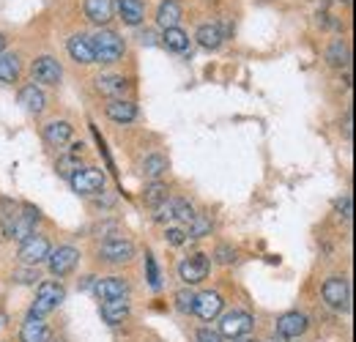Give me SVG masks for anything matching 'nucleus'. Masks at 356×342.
Listing matches in <instances>:
<instances>
[{
  "mask_svg": "<svg viewBox=\"0 0 356 342\" xmlns=\"http://www.w3.org/2000/svg\"><path fill=\"white\" fill-rule=\"evenodd\" d=\"M77 260H80V252H77L74 247H58L55 252H49V257H47L49 271H52L55 277H66V274H72L74 266H77Z\"/></svg>",
  "mask_w": 356,
  "mask_h": 342,
  "instance_id": "12",
  "label": "nucleus"
},
{
  "mask_svg": "<svg viewBox=\"0 0 356 342\" xmlns=\"http://www.w3.org/2000/svg\"><path fill=\"white\" fill-rule=\"evenodd\" d=\"M168 200V186L162 184V181H154L145 192H143V203L148 206V209H156L159 203H165Z\"/></svg>",
  "mask_w": 356,
  "mask_h": 342,
  "instance_id": "28",
  "label": "nucleus"
},
{
  "mask_svg": "<svg viewBox=\"0 0 356 342\" xmlns=\"http://www.w3.org/2000/svg\"><path fill=\"white\" fill-rule=\"evenodd\" d=\"M72 124L69 121H52L44 127V140L49 145H66L72 140Z\"/></svg>",
  "mask_w": 356,
  "mask_h": 342,
  "instance_id": "24",
  "label": "nucleus"
},
{
  "mask_svg": "<svg viewBox=\"0 0 356 342\" xmlns=\"http://www.w3.org/2000/svg\"><path fill=\"white\" fill-rule=\"evenodd\" d=\"M192 219H195V209H192V203L176 197V200H173V222H186V225H189Z\"/></svg>",
  "mask_w": 356,
  "mask_h": 342,
  "instance_id": "32",
  "label": "nucleus"
},
{
  "mask_svg": "<svg viewBox=\"0 0 356 342\" xmlns=\"http://www.w3.org/2000/svg\"><path fill=\"white\" fill-rule=\"evenodd\" d=\"M165 241L173 244V247H181V244L186 241V230H181V227H168V230H165Z\"/></svg>",
  "mask_w": 356,
  "mask_h": 342,
  "instance_id": "35",
  "label": "nucleus"
},
{
  "mask_svg": "<svg viewBox=\"0 0 356 342\" xmlns=\"http://www.w3.org/2000/svg\"><path fill=\"white\" fill-rule=\"evenodd\" d=\"M33 77L42 86H58L60 77H63V69L52 55H42V58L33 60Z\"/></svg>",
  "mask_w": 356,
  "mask_h": 342,
  "instance_id": "13",
  "label": "nucleus"
},
{
  "mask_svg": "<svg viewBox=\"0 0 356 342\" xmlns=\"http://www.w3.org/2000/svg\"><path fill=\"white\" fill-rule=\"evenodd\" d=\"M222 296L217 291H206V293H197L195 296V309L192 315H197L200 320H214L220 312H222Z\"/></svg>",
  "mask_w": 356,
  "mask_h": 342,
  "instance_id": "14",
  "label": "nucleus"
},
{
  "mask_svg": "<svg viewBox=\"0 0 356 342\" xmlns=\"http://www.w3.org/2000/svg\"><path fill=\"white\" fill-rule=\"evenodd\" d=\"M49 241H47L44 236H28L25 241H22V247H19V260L25 263V266H39V263H44L47 257H49Z\"/></svg>",
  "mask_w": 356,
  "mask_h": 342,
  "instance_id": "8",
  "label": "nucleus"
},
{
  "mask_svg": "<svg viewBox=\"0 0 356 342\" xmlns=\"http://www.w3.org/2000/svg\"><path fill=\"white\" fill-rule=\"evenodd\" d=\"M209 257L206 255H192L186 257V260H181V266H178V277L184 279V285H197V282H203L206 277H209Z\"/></svg>",
  "mask_w": 356,
  "mask_h": 342,
  "instance_id": "9",
  "label": "nucleus"
},
{
  "mask_svg": "<svg viewBox=\"0 0 356 342\" xmlns=\"http://www.w3.org/2000/svg\"><path fill=\"white\" fill-rule=\"evenodd\" d=\"M69 55L77 60V63H96V58H93V47H90V36L86 33H77V36H72L69 39Z\"/></svg>",
  "mask_w": 356,
  "mask_h": 342,
  "instance_id": "21",
  "label": "nucleus"
},
{
  "mask_svg": "<svg viewBox=\"0 0 356 342\" xmlns=\"http://www.w3.org/2000/svg\"><path fill=\"white\" fill-rule=\"evenodd\" d=\"M19 104L28 110V113H33V115H39V113H44L47 107V99L44 93H42V88L36 86H25L19 90Z\"/></svg>",
  "mask_w": 356,
  "mask_h": 342,
  "instance_id": "22",
  "label": "nucleus"
},
{
  "mask_svg": "<svg viewBox=\"0 0 356 342\" xmlns=\"http://www.w3.org/2000/svg\"><path fill=\"white\" fill-rule=\"evenodd\" d=\"M162 39H165V47L173 49V52H186L189 49V36L181 28H168Z\"/></svg>",
  "mask_w": 356,
  "mask_h": 342,
  "instance_id": "29",
  "label": "nucleus"
},
{
  "mask_svg": "<svg viewBox=\"0 0 356 342\" xmlns=\"http://www.w3.org/2000/svg\"><path fill=\"white\" fill-rule=\"evenodd\" d=\"M113 6L118 8L121 19H124L127 25H132V28H137V25L145 19V6H143V0H113Z\"/></svg>",
  "mask_w": 356,
  "mask_h": 342,
  "instance_id": "18",
  "label": "nucleus"
},
{
  "mask_svg": "<svg viewBox=\"0 0 356 342\" xmlns=\"http://www.w3.org/2000/svg\"><path fill=\"white\" fill-rule=\"evenodd\" d=\"M93 293L99 301H113V299H127L129 293V282L124 277H102L93 282Z\"/></svg>",
  "mask_w": 356,
  "mask_h": 342,
  "instance_id": "10",
  "label": "nucleus"
},
{
  "mask_svg": "<svg viewBox=\"0 0 356 342\" xmlns=\"http://www.w3.org/2000/svg\"><path fill=\"white\" fill-rule=\"evenodd\" d=\"M22 211L25 214H6V219H3V230L14 241H25L28 236H33V227L39 222V211L36 209L22 206Z\"/></svg>",
  "mask_w": 356,
  "mask_h": 342,
  "instance_id": "2",
  "label": "nucleus"
},
{
  "mask_svg": "<svg viewBox=\"0 0 356 342\" xmlns=\"http://www.w3.org/2000/svg\"><path fill=\"white\" fill-rule=\"evenodd\" d=\"M323 301L332 307V309H340V312H348L351 309V288H348V279L346 277H329L321 288Z\"/></svg>",
  "mask_w": 356,
  "mask_h": 342,
  "instance_id": "4",
  "label": "nucleus"
},
{
  "mask_svg": "<svg viewBox=\"0 0 356 342\" xmlns=\"http://www.w3.org/2000/svg\"><path fill=\"white\" fill-rule=\"evenodd\" d=\"M90 47H93V58L102 63H115L124 55V39L115 31H99L96 36H90Z\"/></svg>",
  "mask_w": 356,
  "mask_h": 342,
  "instance_id": "1",
  "label": "nucleus"
},
{
  "mask_svg": "<svg viewBox=\"0 0 356 342\" xmlns=\"http://www.w3.org/2000/svg\"><path fill=\"white\" fill-rule=\"evenodd\" d=\"M227 33H230V25H225V22H209V25H203L197 31V44L203 49H220L222 42L227 39Z\"/></svg>",
  "mask_w": 356,
  "mask_h": 342,
  "instance_id": "15",
  "label": "nucleus"
},
{
  "mask_svg": "<svg viewBox=\"0 0 356 342\" xmlns=\"http://www.w3.org/2000/svg\"><path fill=\"white\" fill-rule=\"evenodd\" d=\"M3 47H6V39H3V36H0V52H3Z\"/></svg>",
  "mask_w": 356,
  "mask_h": 342,
  "instance_id": "41",
  "label": "nucleus"
},
{
  "mask_svg": "<svg viewBox=\"0 0 356 342\" xmlns=\"http://www.w3.org/2000/svg\"><path fill=\"white\" fill-rule=\"evenodd\" d=\"M178 19H181V6L176 0H162L156 11V22L168 31V28H178Z\"/></svg>",
  "mask_w": 356,
  "mask_h": 342,
  "instance_id": "25",
  "label": "nucleus"
},
{
  "mask_svg": "<svg viewBox=\"0 0 356 342\" xmlns=\"http://www.w3.org/2000/svg\"><path fill=\"white\" fill-rule=\"evenodd\" d=\"M214 257H217V263H222V266H230V263L236 260V250H233V247H227V244H222V247H217Z\"/></svg>",
  "mask_w": 356,
  "mask_h": 342,
  "instance_id": "36",
  "label": "nucleus"
},
{
  "mask_svg": "<svg viewBox=\"0 0 356 342\" xmlns=\"http://www.w3.org/2000/svg\"><path fill=\"white\" fill-rule=\"evenodd\" d=\"M195 296H197V293H192L189 288L178 291V293H176V307H178V312H184V315H192V309H195Z\"/></svg>",
  "mask_w": 356,
  "mask_h": 342,
  "instance_id": "33",
  "label": "nucleus"
},
{
  "mask_svg": "<svg viewBox=\"0 0 356 342\" xmlns=\"http://www.w3.org/2000/svg\"><path fill=\"white\" fill-rule=\"evenodd\" d=\"M115 14L113 0H86V17L96 25H107Z\"/></svg>",
  "mask_w": 356,
  "mask_h": 342,
  "instance_id": "20",
  "label": "nucleus"
},
{
  "mask_svg": "<svg viewBox=\"0 0 356 342\" xmlns=\"http://www.w3.org/2000/svg\"><path fill=\"white\" fill-rule=\"evenodd\" d=\"M252 326H255V320H252L250 312L233 309V312L222 315V320H220V334L227 337V340H241V337H247V334L252 332Z\"/></svg>",
  "mask_w": 356,
  "mask_h": 342,
  "instance_id": "5",
  "label": "nucleus"
},
{
  "mask_svg": "<svg viewBox=\"0 0 356 342\" xmlns=\"http://www.w3.org/2000/svg\"><path fill=\"white\" fill-rule=\"evenodd\" d=\"M107 118L115 121V124H132L137 118V104L127 101V99H113L107 104Z\"/></svg>",
  "mask_w": 356,
  "mask_h": 342,
  "instance_id": "19",
  "label": "nucleus"
},
{
  "mask_svg": "<svg viewBox=\"0 0 356 342\" xmlns=\"http://www.w3.org/2000/svg\"><path fill=\"white\" fill-rule=\"evenodd\" d=\"M337 209H340V214L346 216V219H351V197L340 200V203H337Z\"/></svg>",
  "mask_w": 356,
  "mask_h": 342,
  "instance_id": "39",
  "label": "nucleus"
},
{
  "mask_svg": "<svg viewBox=\"0 0 356 342\" xmlns=\"http://www.w3.org/2000/svg\"><path fill=\"white\" fill-rule=\"evenodd\" d=\"M49 342H63V340H52V337H49Z\"/></svg>",
  "mask_w": 356,
  "mask_h": 342,
  "instance_id": "43",
  "label": "nucleus"
},
{
  "mask_svg": "<svg viewBox=\"0 0 356 342\" xmlns=\"http://www.w3.org/2000/svg\"><path fill=\"white\" fill-rule=\"evenodd\" d=\"M96 88H99V93L118 99V96H124V93L129 90V80L121 77V74H104V77L96 80Z\"/></svg>",
  "mask_w": 356,
  "mask_h": 342,
  "instance_id": "23",
  "label": "nucleus"
},
{
  "mask_svg": "<svg viewBox=\"0 0 356 342\" xmlns=\"http://www.w3.org/2000/svg\"><path fill=\"white\" fill-rule=\"evenodd\" d=\"M14 279H17V282H22V285H31V282H36V279H39V271H36L33 266H28L25 271H17V274H14Z\"/></svg>",
  "mask_w": 356,
  "mask_h": 342,
  "instance_id": "37",
  "label": "nucleus"
},
{
  "mask_svg": "<svg viewBox=\"0 0 356 342\" xmlns=\"http://www.w3.org/2000/svg\"><path fill=\"white\" fill-rule=\"evenodd\" d=\"M211 233V219L209 216H200V214H195V219L189 222V238H203V236H209Z\"/></svg>",
  "mask_w": 356,
  "mask_h": 342,
  "instance_id": "31",
  "label": "nucleus"
},
{
  "mask_svg": "<svg viewBox=\"0 0 356 342\" xmlns=\"http://www.w3.org/2000/svg\"><path fill=\"white\" fill-rule=\"evenodd\" d=\"M63 299H66L63 285H58V282H42V285H39V291H36V301H33L31 315L44 318V315H49L52 309H58Z\"/></svg>",
  "mask_w": 356,
  "mask_h": 342,
  "instance_id": "3",
  "label": "nucleus"
},
{
  "mask_svg": "<svg viewBox=\"0 0 356 342\" xmlns=\"http://www.w3.org/2000/svg\"><path fill=\"white\" fill-rule=\"evenodd\" d=\"M19 77V58L14 52H0V83H17Z\"/></svg>",
  "mask_w": 356,
  "mask_h": 342,
  "instance_id": "26",
  "label": "nucleus"
},
{
  "mask_svg": "<svg viewBox=\"0 0 356 342\" xmlns=\"http://www.w3.org/2000/svg\"><path fill=\"white\" fill-rule=\"evenodd\" d=\"M102 320L107 326H118L129 318V301L127 299H113V301H102Z\"/></svg>",
  "mask_w": 356,
  "mask_h": 342,
  "instance_id": "16",
  "label": "nucleus"
},
{
  "mask_svg": "<svg viewBox=\"0 0 356 342\" xmlns=\"http://www.w3.org/2000/svg\"><path fill=\"white\" fill-rule=\"evenodd\" d=\"M19 342H49V329L44 320L36 315H28L19 329Z\"/></svg>",
  "mask_w": 356,
  "mask_h": 342,
  "instance_id": "17",
  "label": "nucleus"
},
{
  "mask_svg": "<svg viewBox=\"0 0 356 342\" xmlns=\"http://www.w3.org/2000/svg\"><path fill=\"white\" fill-rule=\"evenodd\" d=\"M238 342H258V340H238Z\"/></svg>",
  "mask_w": 356,
  "mask_h": 342,
  "instance_id": "42",
  "label": "nucleus"
},
{
  "mask_svg": "<svg viewBox=\"0 0 356 342\" xmlns=\"http://www.w3.org/2000/svg\"><path fill=\"white\" fill-rule=\"evenodd\" d=\"M69 184L80 195H96V192L104 189L107 178H104V172L96 170V168H77V170L69 175Z\"/></svg>",
  "mask_w": 356,
  "mask_h": 342,
  "instance_id": "6",
  "label": "nucleus"
},
{
  "mask_svg": "<svg viewBox=\"0 0 356 342\" xmlns=\"http://www.w3.org/2000/svg\"><path fill=\"white\" fill-rule=\"evenodd\" d=\"M165 172H168V159H165L162 154H151V156H145V162H143V175H145V178L159 181Z\"/></svg>",
  "mask_w": 356,
  "mask_h": 342,
  "instance_id": "27",
  "label": "nucleus"
},
{
  "mask_svg": "<svg viewBox=\"0 0 356 342\" xmlns=\"http://www.w3.org/2000/svg\"><path fill=\"white\" fill-rule=\"evenodd\" d=\"M326 58H329V63H332V66H348V60H351L348 44L343 42V39L332 42V47H329V52H326Z\"/></svg>",
  "mask_w": 356,
  "mask_h": 342,
  "instance_id": "30",
  "label": "nucleus"
},
{
  "mask_svg": "<svg viewBox=\"0 0 356 342\" xmlns=\"http://www.w3.org/2000/svg\"><path fill=\"white\" fill-rule=\"evenodd\" d=\"M307 329H310V318H307L305 312H285V315H280V320H277V334H280V340H296V337H302Z\"/></svg>",
  "mask_w": 356,
  "mask_h": 342,
  "instance_id": "7",
  "label": "nucleus"
},
{
  "mask_svg": "<svg viewBox=\"0 0 356 342\" xmlns=\"http://www.w3.org/2000/svg\"><path fill=\"white\" fill-rule=\"evenodd\" d=\"M140 42L148 44V47H151V44H156V36H154V31H143V33H140Z\"/></svg>",
  "mask_w": 356,
  "mask_h": 342,
  "instance_id": "40",
  "label": "nucleus"
},
{
  "mask_svg": "<svg viewBox=\"0 0 356 342\" xmlns=\"http://www.w3.org/2000/svg\"><path fill=\"white\" fill-rule=\"evenodd\" d=\"M99 257L104 263H129L134 257V244L127 238H107L99 247Z\"/></svg>",
  "mask_w": 356,
  "mask_h": 342,
  "instance_id": "11",
  "label": "nucleus"
},
{
  "mask_svg": "<svg viewBox=\"0 0 356 342\" xmlns=\"http://www.w3.org/2000/svg\"><path fill=\"white\" fill-rule=\"evenodd\" d=\"M197 342H225V337L214 329H197Z\"/></svg>",
  "mask_w": 356,
  "mask_h": 342,
  "instance_id": "38",
  "label": "nucleus"
},
{
  "mask_svg": "<svg viewBox=\"0 0 356 342\" xmlns=\"http://www.w3.org/2000/svg\"><path fill=\"white\" fill-rule=\"evenodd\" d=\"M145 268H148V285L156 291L162 285V277H159V268H156V260L154 255H145Z\"/></svg>",
  "mask_w": 356,
  "mask_h": 342,
  "instance_id": "34",
  "label": "nucleus"
}]
</instances>
